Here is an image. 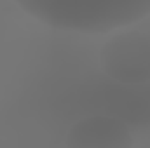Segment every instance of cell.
Returning <instances> with one entry per match:
<instances>
[{
    "label": "cell",
    "instance_id": "obj_1",
    "mask_svg": "<svg viewBox=\"0 0 150 148\" xmlns=\"http://www.w3.org/2000/svg\"><path fill=\"white\" fill-rule=\"evenodd\" d=\"M101 70L120 84H143L150 80V33L122 32L107 40L100 51Z\"/></svg>",
    "mask_w": 150,
    "mask_h": 148
},
{
    "label": "cell",
    "instance_id": "obj_2",
    "mask_svg": "<svg viewBox=\"0 0 150 148\" xmlns=\"http://www.w3.org/2000/svg\"><path fill=\"white\" fill-rule=\"evenodd\" d=\"M133 134L120 118L93 115L86 117L68 129L67 147L70 148H129Z\"/></svg>",
    "mask_w": 150,
    "mask_h": 148
}]
</instances>
